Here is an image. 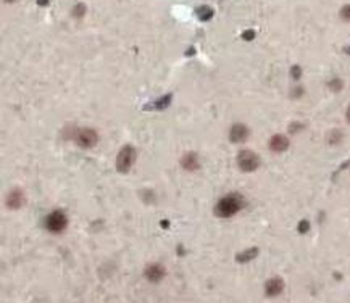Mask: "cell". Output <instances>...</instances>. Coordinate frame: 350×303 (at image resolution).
I'll use <instances>...</instances> for the list:
<instances>
[{"label":"cell","instance_id":"obj_3","mask_svg":"<svg viewBox=\"0 0 350 303\" xmlns=\"http://www.w3.org/2000/svg\"><path fill=\"white\" fill-rule=\"evenodd\" d=\"M136 161V150L131 145H125L116 155V170L121 174H126L131 171V168Z\"/></svg>","mask_w":350,"mask_h":303},{"label":"cell","instance_id":"obj_28","mask_svg":"<svg viewBox=\"0 0 350 303\" xmlns=\"http://www.w3.org/2000/svg\"><path fill=\"white\" fill-rule=\"evenodd\" d=\"M347 52H349V54H350V47H349V50H347Z\"/></svg>","mask_w":350,"mask_h":303},{"label":"cell","instance_id":"obj_25","mask_svg":"<svg viewBox=\"0 0 350 303\" xmlns=\"http://www.w3.org/2000/svg\"><path fill=\"white\" fill-rule=\"evenodd\" d=\"M346 118H347V121L350 123V105H349V108H347V112H346Z\"/></svg>","mask_w":350,"mask_h":303},{"label":"cell","instance_id":"obj_4","mask_svg":"<svg viewBox=\"0 0 350 303\" xmlns=\"http://www.w3.org/2000/svg\"><path fill=\"white\" fill-rule=\"evenodd\" d=\"M261 165L260 156L252 150H241L237 155V166L239 170L244 173H252L255 170H258Z\"/></svg>","mask_w":350,"mask_h":303},{"label":"cell","instance_id":"obj_6","mask_svg":"<svg viewBox=\"0 0 350 303\" xmlns=\"http://www.w3.org/2000/svg\"><path fill=\"white\" fill-rule=\"evenodd\" d=\"M144 276H145V279H147L149 282L157 284V282H160V281H163V279H165L166 271H165V268H163L161 265L152 263V265H149L147 268H145Z\"/></svg>","mask_w":350,"mask_h":303},{"label":"cell","instance_id":"obj_7","mask_svg":"<svg viewBox=\"0 0 350 303\" xmlns=\"http://www.w3.org/2000/svg\"><path fill=\"white\" fill-rule=\"evenodd\" d=\"M250 136V129L249 127L244 124V123H236V124H232L231 127V131H229V139H231V142H237V144H241V142H246L247 139Z\"/></svg>","mask_w":350,"mask_h":303},{"label":"cell","instance_id":"obj_26","mask_svg":"<svg viewBox=\"0 0 350 303\" xmlns=\"http://www.w3.org/2000/svg\"><path fill=\"white\" fill-rule=\"evenodd\" d=\"M161 226H163V227H168V226H170V223H168V221H161Z\"/></svg>","mask_w":350,"mask_h":303},{"label":"cell","instance_id":"obj_10","mask_svg":"<svg viewBox=\"0 0 350 303\" xmlns=\"http://www.w3.org/2000/svg\"><path fill=\"white\" fill-rule=\"evenodd\" d=\"M283 290H284V281L281 277H271V279H268L265 284V292L268 297L281 295Z\"/></svg>","mask_w":350,"mask_h":303},{"label":"cell","instance_id":"obj_12","mask_svg":"<svg viewBox=\"0 0 350 303\" xmlns=\"http://www.w3.org/2000/svg\"><path fill=\"white\" fill-rule=\"evenodd\" d=\"M173 100V95L171 94H166V95H163L160 98H157V100H154L150 105H145V110H165L170 107V103Z\"/></svg>","mask_w":350,"mask_h":303},{"label":"cell","instance_id":"obj_2","mask_svg":"<svg viewBox=\"0 0 350 303\" xmlns=\"http://www.w3.org/2000/svg\"><path fill=\"white\" fill-rule=\"evenodd\" d=\"M68 227V216L62 210H54L45 216V229L52 234H62Z\"/></svg>","mask_w":350,"mask_h":303},{"label":"cell","instance_id":"obj_24","mask_svg":"<svg viewBox=\"0 0 350 303\" xmlns=\"http://www.w3.org/2000/svg\"><path fill=\"white\" fill-rule=\"evenodd\" d=\"M47 3H49V0H37V5H40V7H42V5L45 7Z\"/></svg>","mask_w":350,"mask_h":303},{"label":"cell","instance_id":"obj_20","mask_svg":"<svg viewBox=\"0 0 350 303\" xmlns=\"http://www.w3.org/2000/svg\"><path fill=\"white\" fill-rule=\"evenodd\" d=\"M302 129H303V124H300V123H292V124L289 126V132L290 134H295V132H299Z\"/></svg>","mask_w":350,"mask_h":303},{"label":"cell","instance_id":"obj_23","mask_svg":"<svg viewBox=\"0 0 350 303\" xmlns=\"http://www.w3.org/2000/svg\"><path fill=\"white\" fill-rule=\"evenodd\" d=\"M290 95H292L294 98H299V97L303 95V89H302V87H295V89L292 91V94H290Z\"/></svg>","mask_w":350,"mask_h":303},{"label":"cell","instance_id":"obj_13","mask_svg":"<svg viewBox=\"0 0 350 303\" xmlns=\"http://www.w3.org/2000/svg\"><path fill=\"white\" fill-rule=\"evenodd\" d=\"M256 255H258V248H255V247L247 248V250H244V252L236 255V261L237 263H249V261L254 260Z\"/></svg>","mask_w":350,"mask_h":303},{"label":"cell","instance_id":"obj_9","mask_svg":"<svg viewBox=\"0 0 350 303\" xmlns=\"http://www.w3.org/2000/svg\"><path fill=\"white\" fill-rule=\"evenodd\" d=\"M181 166H183L186 171H197L200 166L199 155H197L195 152H186V153L181 156Z\"/></svg>","mask_w":350,"mask_h":303},{"label":"cell","instance_id":"obj_8","mask_svg":"<svg viewBox=\"0 0 350 303\" xmlns=\"http://www.w3.org/2000/svg\"><path fill=\"white\" fill-rule=\"evenodd\" d=\"M290 145V141L287 136H284V134H276V136H273L270 139V142H268V147H270L271 152H276V153H283L289 149Z\"/></svg>","mask_w":350,"mask_h":303},{"label":"cell","instance_id":"obj_15","mask_svg":"<svg viewBox=\"0 0 350 303\" xmlns=\"http://www.w3.org/2000/svg\"><path fill=\"white\" fill-rule=\"evenodd\" d=\"M342 132L339 131V129H332V131H329L328 132V144L329 145H337V144H341L342 142Z\"/></svg>","mask_w":350,"mask_h":303},{"label":"cell","instance_id":"obj_17","mask_svg":"<svg viewBox=\"0 0 350 303\" xmlns=\"http://www.w3.org/2000/svg\"><path fill=\"white\" fill-rule=\"evenodd\" d=\"M84 13H86V5H83V3H78L73 8V16H74V18H83Z\"/></svg>","mask_w":350,"mask_h":303},{"label":"cell","instance_id":"obj_5","mask_svg":"<svg viewBox=\"0 0 350 303\" xmlns=\"http://www.w3.org/2000/svg\"><path fill=\"white\" fill-rule=\"evenodd\" d=\"M73 141L78 144V147L81 149H92L95 147V144L98 141V134L91 129V127H84V129L76 131Z\"/></svg>","mask_w":350,"mask_h":303},{"label":"cell","instance_id":"obj_14","mask_svg":"<svg viewBox=\"0 0 350 303\" xmlns=\"http://www.w3.org/2000/svg\"><path fill=\"white\" fill-rule=\"evenodd\" d=\"M197 16H199V20H202V21H208V20H212L213 10L207 7V5H202V7L197 8Z\"/></svg>","mask_w":350,"mask_h":303},{"label":"cell","instance_id":"obj_21","mask_svg":"<svg viewBox=\"0 0 350 303\" xmlns=\"http://www.w3.org/2000/svg\"><path fill=\"white\" fill-rule=\"evenodd\" d=\"M308 229H310V223H308L307 219H303L299 223V232H307Z\"/></svg>","mask_w":350,"mask_h":303},{"label":"cell","instance_id":"obj_1","mask_svg":"<svg viewBox=\"0 0 350 303\" xmlns=\"http://www.w3.org/2000/svg\"><path fill=\"white\" fill-rule=\"evenodd\" d=\"M246 207V200L241 194H227L223 199H220L215 207V214L218 218H231L232 214L239 213Z\"/></svg>","mask_w":350,"mask_h":303},{"label":"cell","instance_id":"obj_18","mask_svg":"<svg viewBox=\"0 0 350 303\" xmlns=\"http://www.w3.org/2000/svg\"><path fill=\"white\" fill-rule=\"evenodd\" d=\"M341 18L344 21L350 23V5H344V7L341 8Z\"/></svg>","mask_w":350,"mask_h":303},{"label":"cell","instance_id":"obj_27","mask_svg":"<svg viewBox=\"0 0 350 303\" xmlns=\"http://www.w3.org/2000/svg\"><path fill=\"white\" fill-rule=\"evenodd\" d=\"M5 2H8V3H11V2H15V0H5Z\"/></svg>","mask_w":350,"mask_h":303},{"label":"cell","instance_id":"obj_11","mask_svg":"<svg viewBox=\"0 0 350 303\" xmlns=\"http://www.w3.org/2000/svg\"><path fill=\"white\" fill-rule=\"evenodd\" d=\"M23 203H25V194H23V190L13 189L7 195V207L10 210H18L23 207Z\"/></svg>","mask_w":350,"mask_h":303},{"label":"cell","instance_id":"obj_16","mask_svg":"<svg viewBox=\"0 0 350 303\" xmlns=\"http://www.w3.org/2000/svg\"><path fill=\"white\" fill-rule=\"evenodd\" d=\"M328 87L331 91H334V92H339L342 91V87H344V83L339 79V78H332L329 83H328Z\"/></svg>","mask_w":350,"mask_h":303},{"label":"cell","instance_id":"obj_19","mask_svg":"<svg viewBox=\"0 0 350 303\" xmlns=\"http://www.w3.org/2000/svg\"><path fill=\"white\" fill-rule=\"evenodd\" d=\"M290 76H292V79H300V76H302V68L299 65H294L292 68H290Z\"/></svg>","mask_w":350,"mask_h":303},{"label":"cell","instance_id":"obj_22","mask_svg":"<svg viewBox=\"0 0 350 303\" xmlns=\"http://www.w3.org/2000/svg\"><path fill=\"white\" fill-rule=\"evenodd\" d=\"M254 37H255V31H244V32H242V39L252 40Z\"/></svg>","mask_w":350,"mask_h":303}]
</instances>
